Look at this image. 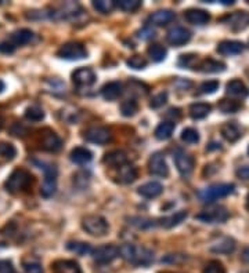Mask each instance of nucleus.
<instances>
[{
  "instance_id": "f257e3e1",
  "label": "nucleus",
  "mask_w": 249,
  "mask_h": 273,
  "mask_svg": "<svg viewBox=\"0 0 249 273\" xmlns=\"http://www.w3.org/2000/svg\"><path fill=\"white\" fill-rule=\"evenodd\" d=\"M119 255L124 261L130 262L133 265L138 267H147L154 261V253L145 247L133 246V244H124L118 248Z\"/></svg>"
},
{
  "instance_id": "f03ea898",
  "label": "nucleus",
  "mask_w": 249,
  "mask_h": 273,
  "mask_svg": "<svg viewBox=\"0 0 249 273\" xmlns=\"http://www.w3.org/2000/svg\"><path fill=\"white\" fill-rule=\"evenodd\" d=\"M32 182V175L29 171H26L25 168H17L11 173V175L7 178L6 189L10 193L24 192L25 189H28Z\"/></svg>"
},
{
  "instance_id": "7ed1b4c3",
  "label": "nucleus",
  "mask_w": 249,
  "mask_h": 273,
  "mask_svg": "<svg viewBox=\"0 0 249 273\" xmlns=\"http://www.w3.org/2000/svg\"><path fill=\"white\" fill-rule=\"evenodd\" d=\"M82 228L86 230L89 235L101 237L108 233L110 225L106 218H103L101 215H87L82 219Z\"/></svg>"
},
{
  "instance_id": "20e7f679",
  "label": "nucleus",
  "mask_w": 249,
  "mask_h": 273,
  "mask_svg": "<svg viewBox=\"0 0 249 273\" xmlns=\"http://www.w3.org/2000/svg\"><path fill=\"white\" fill-rule=\"evenodd\" d=\"M234 188L236 186L233 184H215V185H211L209 188H205L204 191H201L198 193L199 199L205 203H212L218 199L226 198L231 193L234 192Z\"/></svg>"
},
{
  "instance_id": "39448f33",
  "label": "nucleus",
  "mask_w": 249,
  "mask_h": 273,
  "mask_svg": "<svg viewBox=\"0 0 249 273\" xmlns=\"http://www.w3.org/2000/svg\"><path fill=\"white\" fill-rule=\"evenodd\" d=\"M57 56L62 58V60L78 61V60H83L87 56V51L83 47V44L76 43V42H69V43L62 44L57 51Z\"/></svg>"
},
{
  "instance_id": "423d86ee",
  "label": "nucleus",
  "mask_w": 249,
  "mask_h": 273,
  "mask_svg": "<svg viewBox=\"0 0 249 273\" xmlns=\"http://www.w3.org/2000/svg\"><path fill=\"white\" fill-rule=\"evenodd\" d=\"M44 170V182L40 189V193L43 198H51L57 189V168L56 166H46Z\"/></svg>"
},
{
  "instance_id": "0eeeda50",
  "label": "nucleus",
  "mask_w": 249,
  "mask_h": 273,
  "mask_svg": "<svg viewBox=\"0 0 249 273\" xmlns=\"http://www.w3.org/2000/svg\"><path fill=\"white\" fill-rule=\"evenodd\" d=\"M229 218V211L224 207H213L209 210H204L197 215V219L206 223H223Z\"/></svg>"
},
{
  "instance_id": "6e6552de",
  "label": "nucleus",
  "mask_w": 249,
  "mask_h": 273,
  "mask_svg": "<svg viewBox=\"0 0 249 273\" xmlns=\"http://www.w3.org/2000/svg\"><path fill=\"white\" fill-rule=\"evenodd\" d=\"M85 139L97 145H106L111 141V133L106 127L94 126L85 131Z\"/></svg>"
},
{
  "instance_id": "1a4fd4ad",
  "label": "nucleus",
  "mask_w": 249,
  "mask_h": 273,
  "mask_svg": "<svg viewBox=\"0 0 249 273\" xmlns=\"http://www.w3.org/2000/svg\"><path fill=\"white\" fill-rule=\"evenodd\" d=\"M93 258L99 264H110L119 255V250L117 246L107 244V246H100L93 250Z\"/></svg>"
},
{
  "instance_id": "9d476101",
  "label": "nucleus",
  "mask_w": 249,
  "mask_h": 273,
  "mask_svg": "<svg viewBox=\"0 0 249 273\" xmlns=\"http://www.w3.org/2000/svg\"><path fill=\"white\" fill-rule=\"evenodd\" d=\"M190 39H191V32L186 29V28H183V26H174L166 35L168 43L176 46V47H180L183 44L188 43Z\"/></svg>"
},
{
  "instance_id": "9b49d317",
  "label": "nucleus",
  "mask_w": 249,
  "mask_h": 273,
  "mask_svg": "<svg viewBox=\"0 0 249 273\" xmlns=\"http://www.w3.org/2000/svg\"><path fill=\"white\" fill-rule=\"evenodd\" d=\"M209 250L215 254H231L236 250V242L229 236H220L211 243Z\"/></svg>"
},
{
  "instance_id": "f8f14e48",
  "label": "nucleus",
  "mask_w": 249,
  "mask_h": 273,
  "mask_svg": "<svg viewBox=\"0 0 249 273\" xmlns=\"http://www.w3.org/2000/svg\"><path fill=\"white\" fill-rule=\"evenodd\" d=\"M82 12L81 6L78 3H74V1H68V3H64L61 6H58L53 11V15L57 19H72L75 18L76 15H79Z\"/></svg>"
},
{
  "instance_id": "ddd939ff",
  "label": "nucleus",
  "mask_w": 249,
  "mask_h": 273,
  "mask_svg": "<svg viewBox=\"0 0 249 273\" xmlns=\"http://www.w3.org/2000/svg\"><path fill=\"white\" fill-rule=\"evenodd\" d=\"M148 168L149 173L152 175H156V177H168L169 174V167L166 164V160L162 153H154V155L149 157L148 161Z\"/></svg>"
},
{
  "instance_id": "4468645a",
  "label": "nucleus",
  "mask_w": 249,
  "mask_h": 273,
  "mask_svg": "<svg viewBox=\"0 0 249 273\" xmlns=\"http://www.w3.org/2000/svg\"><path fill=\"white\" fill-rule=\"evenodd\" d=\"M174 163H176V167L177 171L181 175H190L194 170V157L191 155H188L183 150H177L176 155H174Z\"/></svg>"
},
{
  "instance_id": "2eb2a0df",
  "label": "nucleus",
  "mask_w": 249,
  "mask_h": 273,
  "mask_svg": "<svg viewBox=\"0 0 249 273\" xmlns=\"http://www.w3.org/2000/svg\"><path fill=\"white\" fill-rule=\"evenodd\" d=\"M72 81L78 87L92 86L96 81V73L93 72V69L90 68L76 69L72 73Z\"/></svg>"
},
{
  "instance_id": "dca6fc26",
  "label": "nucleus",
  "mask_w": 249,
  "mask_h": 273,
  "mask_svg": "<svg viewBox=\"0 0 249 273\" xmlns=\"http://www.w3.org/2000/svg\"><path fill=\"white\" fill-rule=\"evenodd\" d=\"M226 22L233 31H244L249 26V12L237 11L233 12L226 18Z\"/></svg>"
},
{
  "instance_id": "f3484780",
  "label": "nucleus",
  "mask_w": 249,
  "mask_h": 273,
  "mask_svg": "<svg viewBox=\"0 0 249 273\" xmlns=\"http://www.w3.org/2000/svg\"><path fill=\"white\" fill-rule=\"evenodd\" d=\"M184 18L188 24L193 25H205L209 22L211 15L209 12L205 10H201V8H190L184 12Z\"/></svg>"
},
{
  "instance_id": "a211bd4d",
  "label": "nucleus",
  "mask_w": 249,
  "mask_h": 273,
  "mask_svg": "<svg viewBox=\"0 0 249 273\" xmlns=\"http://www.w3.org/2000/svg\"><path fill=\"white\" fill-rule=\"evenodd\" d=\"M138 195L143 196L145 199H155L158 198L159 195H162L163 192V186H162L161 182H156V181H151V182H147L138 188Z\"/></svg>"
},
{
  "instance_id": "6ab92c4d",
  "label": "nucleus",
  "mask_w": 249,
  "mask_h": 273,
  "mask_svg": "<svg viewBox=\"0 0 249 273\" xmlns=\"http://www.w3.org/2000/svg\"><path fill=\"white\" fill-rule=\"evenodd\" d=\"M218 51L222 56H237L244 51V44L237 40H224L218 46Z\"/></svg>"
},
{
  "instance_id": "aec40b11",
  "label": "nucleus",
  "mask_w": 249,
  "mask_h": 273,
  "mask_svg": "<svg viewBox=\"0 0 249 273\" xmlns=\"http://www.w3.org/2000/svg\"><path fill=\"white\" fill-rule=\"evenodd\" d=\"M117 178L121 184H131L137 178V168L133 164L124 163V166L118 167Z\"/></svg>"
},
{
  "instance_id": "412c9836",
  "label": "nucleus",
  "mask_w": 249,
  "mask_h": 273,
  "mask_svg": "<svg viewBox=\"0 0 249 273\" xmlns=\"http://www.w3.org/2000/svg\"><path fill=\"white\" fill-rule=\"evenodd\" d=\"M197 69L204 72V73H219V72L226 70V65L223 62L212 60V58H206V60H202L199 62L197 65Z\"/></svg>"
},
{
  "instance_id": "4be33fe9",
  "label": "nucleus",
  "mask_w": 249,
  "mask_h": 273,
  "mask_svg": "<svg viewBox=\"0 0 249 273\" xmlns=\"http://www.w3.org/2000/svg\"><path fill=\"white\" fill-rule=\"evenodd\" d=\"M222 136L229 141V142H236L243 136L241 127L236 122H229L222 126Z\"/></svg>"
},
{
  "instance_id": "5701e85b",
  "label": "nucleus",
  "mask_w": 249,
  "mask_h": 273,
  "mask_svg": "<svg viewBox=\"0 0 249 273\" xmlns=\"http://www.w3.org/2000/svg\"><path fill=\"white\" fill-rule=\"evenodd\" d=\"M174 19V12L170 10H159L154 14L149 15V24L155 25V26H165V25L170 24Z\"/></svg>"
},
{
  "instance_id": "b1692460",
  "label": "nucleus",
  "mask_w": 249,
  "mask_h": 273,
  "mask_svg": "<svg viewBox=\"0 0 249 273\" xmlns=\"http://www.w3.org/2000/svg\"><path fill=\"white\" fill-rule=\"evenodd\" d=\"M42 146L47 152H58L62 146V141L56 133H46L42 139Z\"/></svg>"
},
{
  "instance_id": "393cba45",
  "label": "nucleus",
  "mask_w": 249,
  "mask_h": 273,
  "mask_svg": "<svg viewBox=\"0 0 249 273\" xmlns=\"http://www.w3.org/2000/svg\"><path fill=\"white\" fill-rule=\"evenodd\" d=\"M101 94L107 101H115L122 94V84L119 81H110L101 88Z\"/></svg>"
},
{
  "instance_id": "a878e982",
  "label": "nucleus",
  "mask_w": 249,
  "mask_h": 273,
  "mask_svg": "<svg viewBox=\"0 0 249 273\" xmlns=\"http://www.w3.org/2000/svg\"><path fill=\"white\" fill-rule=\"evenodd\" d=\"M226 91H227V94L233 95V97H240V98H245V97H248L249 94L247 86L241 80H238V79L229 81L227 86H226Z\"/></svg>"
},
{
  "instance_id": "bb28decb",
  "label": "nucleus",
  "mask_w": 249,
  "mask_h": 273,
  "mask_svg": "<svg viewBox=\"0 0 249 273\" xmlns=\"http://www.w3.org/2000/svg\"><path fill=\"white\" fill-rule=\"evenodd\" d=\"M104 163L111 166V167L118 168L124 166V163H127V157L124 150H112L110 153H107L104 157Z\"/></svg>"
},
{
  "instance_id": "cd10ccee",
  "label": "nucleus",
  "mask_w": 249,
  "mask_h": 273,
  "mask_svg": "<svg viewBox=\"0 0 249 273\" xmlns=\"http://www.w3.org/2000/svg\"><path fill=\"white\" fill-rule=\"evenodd\" d=\"M92 159H93V153L83 146H78V148L72 149V152H71V160L76 164H86Z\"/></svg>"
},
{
  "instance_id": "c85d7f7f",
  "label": "nucleus",
  "mask_w": 249,
  "mask_h": 273,
  "mask_svg": "<svg viewBox=\"0 0 249 273\" xmlns=\"http://www.w3.org/2000/svg\"><path fill=\"white\" fill-rule=\"evenodd\" d=\"M54 272L56 273H82L79 265L74 261H57L54 264Z\"/></svg>"
},
{
  "instance_id": "c756f323",
  "label": "nucleus",
  "mask_w": 249,
  "mask_h": 273,
  "mask_svg": "<svg viewBox=\"0 0 249 273\" xmlns=\"http://www.w3.org/2000/svg\"><path fill=\"white\" fill-rule=\"evenodd\" d=\"M212 106L206 102H197V104H193L190 106V115L191 118L195 119V120H199V119L206 118L209 113H211Z\"/></svg>"
},
{
  "instance_id": "7c9ffc66",
  "label": "nucleus",
  "mask_w": 249,
  "mask_h": 273,
  "mask_svg": "<svg viewBox=\"0 0 249 273\" xmlns=\"http://www.w3.org/2000/svg\"><path fill=\"white\" fill-rule=\"evenodd\" d=\"M33 39V32L29 29H18L11 35V43L14 46H25Z\"/></svg>"
},
{
  "instance_id": "2f4dec72",
  "label": "nucleus",
  "mask_w": 249,
  "mask_h": 273,
  "mask_svg": "<svg viewBox=\"0 0 249 273\" xmlns=\"http://www.w3.org/2000/svg\"><path fill=\"white\" fill-rule=\"evenodd\" d=\"M174 129H176V126H174L173 122H163L155 129V136L159 141L169 139L173 134Z\"/></svg>"
},
{
  "instance_id": "473e14b6",
  "label": "nucleus",
  "mask_w": 249,
  "mask_h": 273,
  "mask_svg": "<svg viewBox=\"0 0 249 273\" xmlns=\"http://www.w3.org/2000/svg\"><path fill=\"white\" fill-rule=\"evenodd\" d=\"M187 218V211H179V212H176V214H172L170 217H165L162 218L161 221H159V225L163 226V228H173L176 225H179L181 223L184 219Z\"/></svg>"
},
{
  "instance_id": "72a5a7b5",
  "label": "nucleus",
  "mask_w": 249,
  "mask_h": 273,
  "mask_svg": "<svg viewBox=\"0 0 249 273\" xmlns=\"http://www.w3.org/2000/svg\"><path fill=\"white\" fill-rule=\"evenodd\" d=\"M67 248L78 255H89L93 253L92 246L83 242H68L67 243Z\"/></svg>"
},
{
  "instance_id": "f704fd0d",
  "label": "nucleus",
  "mask_w": 249,
  "mask_h": 273,
  "mask_svg": "<svg viewBox=\"0 0 249 273\" xmlns=\"http://www.w3.org/2000/svg\"><path fill=\"white\" fill-rule=\"evenodd\" d=\"M138 111V104L136 99H126L121 104V113L124 115V118H131L134 116Z\"/></svg>"
},
{
  "instance_id": "c9c22d12",
  "label": "nucleus",
  "mask_w": 249,
  "mask_h": 273,
  "mask_svg": "<svg viewBox=\"0 0 249 273\" xmlns=\"http://www.w3.org/2000/svg\"><path fill=\"white\" fill-rule=\"evenodd\" d=\"M168 51L161 44H152L148 47V56L154 62H161L166 58Z\"/></svg>"
},
{
  "instance_id": "e433bc0d",
  "label": "nucleus",
  "mask_w": 249,
  "mask_h": 273,
  "mask_svg": "<svg viewBox=\"0 0 249 273\" xmlns=\"http://www.w3.org/2000/svg\"><path fill=\"white\" fill-rule=\"evenodd\" d=\"M241 108V104L236 99H222L219 104V109L223 113H236Z\"/></svg>"
},
{
  "instance_id": "4c0bfd02",
  "label": "nucleus",
  "mask_w": 249,
  "mask_h": 273,
  "mask_svg": "<svg viewBox=\"0 0 249 273\" xmlns=\"http://www.w3.org/2000/svg\"><path fill=\"white\" fill-rule=\"evenodd\" d=\"M93 7L101 14H110L117 7V4L115 1H111V0H96L93 1Z\"/></svg>"
},
{
  "instance_id": "58836bf2",
  "label": "nucleus",
  "mask_w": 249,
  "mask_h": 273,
  "mask_svg": "<svg viewBox=\"0 0 249 273\" xmlns=\"http://www.w3.org/2000/svg\"><path fill=\"white\" fill-rule=\"evenodd\" d=\"M25 118L31 122H40L44 119V112L39 106H31L25 111Z\"/></svg>"
},
{
  "instance_id": "ea45409f",
  "label": "nucleus",
  "mask_w": 249,
  "mask_h": 273,
  "mask_svg": "<svg viewBox=\"0 0 249 273\" xmlns=\"http://www.w3.org/2000/svg\"><path fill=\"white\" fill-rule=\"evenodd\" d=\"M115 4H117L121 10H124V11L133 12L136 11L137 8H140L141 1H140V0H119Z\"/></svg>"
},
{
  "instance_id": "a19ab883",
  "label": "nucleus",
  "mask_w": 249,
  "mask_h": 273,
  "mask_svg": "<svg viewBox=\"0 0 249 273\" xmlns=\"http://www.w3.org/2000/svg\"><path fill=\"white\" fill-rule=\"evenodd\" d=\"M17 155V149L10 142H0V156L11 160Z\"/></svg>"
},
{
  "instance_id": "79ce46f5",
  "label": "nucleus",
  "mask_w": 249,
  "mask_h": 273,
  "mask_svg": "<svg viewBox=\"0 0 249 273\" xmlns=\"http://www.w3.org/2000/svg\"><path fill=\"white\" fill-rule=\"evenodd\" d=\"M181 141H184L187 143H197L199 141V134L195 129H184L181 131Z\"/></svg>"
},
{
  "instance_id": "37998d69",
  "label": "nucleus",
  "mask_w": 249,
  "mask_h": 273,
  "mask_svg": "<svg viewBox=\"0 0 249 273\" xmlns=\"http://www.w3.org/2000/svg\"><path fill=\"white\" fill-rule=\"evenodd\" d=\"M126 64H127L129 68L140 70V69H144L147 67V60L143 56H133L126 61Z\"/></svg>"
},
{
  "instance_id": "c03bdc74",
  "label": "nucleus",
  "mask_w": 249,
  "mask_h": 273,
  "mask_svg": "<svg viewBox=\"0 0 249 273\" xmlns=\"http://www.w3.org/2000/svg\"><path fill=\"white\" fill-rule=\"evenodd\" d=\"M198 60H197V56H193V54H187V56H181L180 61H179V65L183 67V68L187 69H197V65H198Z\"/></svg>"
},
{
  "instance_id": "a18cd8bd",
  "label": "nucleus",
  "mask_w": 249,
  "mask_h": 273,
  "mask_svg": "<svg viewBox=\"0 0 249 273\" xmlns=\"http://www.w3.org/2000/svg\"><path fill=\"white\" fill-rule=\"evenodd\" d=\"M202 273H226V269L219 261H211V262L206 264L205 269Z\"/></svg>"
},
{
  "instance_id": "49530a36",
  "label": "nucleus",
  "mask_w": 249,
  "mask_h": 273,
  "mask_svg": "<svg viewBox=\"0 0 249 273\" xmlns=\"http://www.w3.org/2000/svg\"><path fill=\"white\" fill-rule=\"evenodd\" d=\"M166 101H168V93H166V91H161V93L156 94L155 97L152 98L149 106H151V108H154V109H156V108H161V106L165 105V104H166Z\"/></svg>"
},
{
  "instance_id": "de8ad7c7",
  "label": "nucleus",
  "mask_w": 249,
  "mask_h": 273,
  "mask_svg": "<svg viewBox=\"0 0 249 273\" xmlns=\"http://www.w3.org/2000/svg\"><path fill=\"white\" fill-rule=\"evenodd\" d=\"M216 90H219L218 80H208L201 84V93L202 94H213L216 93Z\"/></svg>"
},
{
  "instance_id": "09e8293b",
  "label": "nucleus",
  "mask_w": 249,
  "mask_h": 273,
  "mask_svg": "<svg viewBox=\"0 0 249 273\" xmlns=\"http://www.w3.org/2000/svg\"><path fill=\"white\" fill-rule=\"evenodd\" d=\"M24 269L26 273H43V268L37 261H25Z\"/></svg>"
},
{
  "instance_id": "8fccbe9b",
  "label": "nucleus",
  "mask_w": 249,
  "mask_h": 273,
  "mask_svg": "<svg viewBox=\"0 0 249 273\" xmlns=\"http://www.w3.org/2000/svg\"><path fill=\"white\" fill-rule=\"evenodd\" d=\"M14 50H15V46L11 42H3V43H0V53H3V54H12Z\"/></svg>"
},
{
  "instance_id": "3c124183",
  "label": "nucleus",
  "mask_w": 249,
  "mask_h": 273,
  "mask_svg": "<svg viewBox=\"0 0 249 273\" xmlns=\"http://www.w3.org/2000/svg\"><path fill=\"white\" fill-rule=\"evenodd\" d=\"M237 177L244 181L249 180V166H241L237 170Z\"/></svg>"
},
{
  "instance_id": "603ef678",
  "label": "nucleus",
  "mask_w": 249,
  "mask_h": 273,
  "mask_svg": "<svg viewBox=\"0 0 249 273\" xmlns=\"http://www.w3.org/2000/svg\"><path fill=\"white\" fill-rule=\"evenodd\" d=\"M154 36H155V32L152 31L151 28H144V29H141V31L138 32V37L143 39V40H148V39H151V37Z\"/></svg>"
},
{
  "instance_id": "864d4df0",
  "label": "nucleus",
  "mask_w": 249,
  "mask_h": 273,
  "mask_svg": "<svg viewBox=\"0 0 249 273\" xmlns=\"http://www.w3.org/2000/svg\"><path fill=\"white\" fill-rule=\"evenodd\" d=\"M0 273H12V267L8 261H0Z\"/></svg>"
},
{
  "instance_id": "5fc2aeb1",
  "label": "nucleus",
  "mask_w": 249,
  "mask_h": 273,
  "mask_svg": "<svg viewBox=\"0 0 249 273\" xmlns=\"http://www.w3.org/2000/svg\"><path fill=\"white\" fill-rule=\"evenodd\" d=\"M241 258H243L244 262H247V264H249V247H247L245 250L243 251V255H241Z\"/></svg>"
},
{
  "instance_id": "6e6d98bb",
  "label": "nucleus",
  "mask_w": 249,
  "mask_h": 273,
  "mask_svg": "<svg viewBox=\"0 0 249 273\" xmlns=\"http://www.w3.org/2000/svg\"><path fill=\"white\" fill-rule=\"evenodd\" d=\"M4 81L3 80H0V93H1V91H3V90H4Z\"/></svg>"
},
{
  "instance_id": "4d7b16f0",
  "label": "nucleus",
  "mask_w": 249,
  "mask_h": 273,
  "mask_svg": "<svg viewBox=\"0 0 249 273\" xmlns=\"http://www.w3.org/2000/svg\"><path fill=\"white\" fill-rule=\"evenodd\" d=\"M1 127H3V119L0 118V130H1Z\"/></svg>"
},
{
  "instance_id": "13d9d810",
  "label": "nucleus",
  "mask_w": 249,
  "mask_h": 273,
  "mask_svg": "<svg viewBox=\"0 0 249 273\" xmlns=\"http://www.w3.org/2000/svg\"><path fill=\"white\" fill-rule=\"evenodd\" d=\"M248 153H249V146H248Z\"/></svg>"
}]
</instances>
